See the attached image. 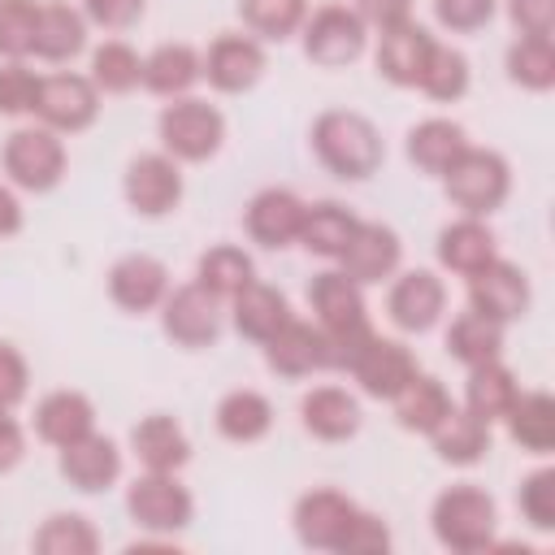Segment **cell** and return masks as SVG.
<instances>
[{
  "label": "cell",
  "instance_id": "ffe728a7",
  "mask_svg": "<svg viewBox=\"0 0 555 555\" xmlns=\"http://www.w3.org/2000/svg\"><path fill=\"white\" fill-rule=\"evenodd\" d=\"M347 373L360 382V390H364L369 399H395L421 369H416V356H412L399 338H382V334H373L369 347L351 360Z\"/></svg>",
  "mask_w": 555,
  "mask_h": 555
},
{
  "label": "cell",
  "instance_id": "d4e9b609",
  "mask_svg": "<svg viewBox=\"0 0 555 555\" xmlns=\"http://www.w3.org/2000/svg\"><path fill=\"white\" fill-rule=\"evenodd\" d=\"M291 317H295V312H291V299H286L278 286L256 282V278L230 299V321H234V330H238L243 338H251V343H269Z\"/></svg>",
  "mask_w": 555,
  "mask_h": 555
},
{
  "label": "cell",
  "instance_id": "f1b7e54d",
  "mask_svg": "<svg viewBox=\"0 0 555 555\" xmlns=\"http://www.w3.org/2000/svg\"><path fill=\"white\" fill-rule=\"evenodd\" d=\"M199 78H204V56L191 43H160L143 56V87L160 100L191 95Z\"/></svg>",
  "mask_w": 555,
  "mask_h": 555
},
{
  "label": "cell",
  "instance_id": "bcb514c9",
  "mask_svg": "<svg viewBox=\"0 0 555 555\" xmlns=\"http://www.w3.org/2000/svg\"><path fill=\"white\" fill-rule=\"evenodd\" d=\"M35 95H39V74L26 61H4L0 65V117L35 113Z\"/></svg>",
  "mask_w": 555,
  "mask_h": 555
},
{
  "label": "cell",
  "instance_id": "603a6c76",
  "mask_svg": "<svg viewBox=\"0 0 555 555\" xmlns=\"http://www.w3.org/2000/svg\"><path fill=\"white\" fill-rule=\"evenodd\" d=\"M299 421L312 438L321 442H347L360 434V399L347 395L343 386H312L304 399H299Z\"/></svg>",
  "mask_w": 555,
  "mask_h": 555
},
{
  "label": "cell",
  "instance_id": "5bb4252c",
  "mask_svg": "<svg viewBox=\"0 0 555 555\" xmlns=\"http://www.w3.org/2000/svg\"><path fill=\"white\" fill-rule=\"evenodd\" d=\"M464 282H468V308L481 312V317H490V321H503L507 325V321H520L529 312L533 291H529L525 269L512 264V260H499L494 256L486 269L468 273Z\"/></svg>",
  "mask_w": 555,
  "mask_h": 555
},
{
  "label": "cell",
  "instance_id": "7402d4cb",
  "mask_svg": "<svg viewBox=\"0 0 555 555\" xmlns=\"http://www.w3.org/2000/svg\"><path fill=\"white\" fill-rule=\"evenodd\" d=\"M56 468H61V477L74 490L100 494V490H108L121 477V447L113 438H104V434L91 429L87 438H78V442H69V447L56 451Z\"/></svg>",
  "mask_w": 555,
  "mask_h": 555
},
{
  "label": "cell",
  "instance_id": "f35d334b",
  "mask_svg": "<svg viewBox=\"0 0 555 555\" xmlns=\"http://www.w3.org/2000/svg\"><path fill=\"white\" fill-rule=\"evenodd\" d=\"M100 95H126L134 87H143V56L126 43V39H104L91 52V74H87Z\"/></svg>",
  "mask_w": 555,
  "mask_h": 555
},
{
  "label": "cell",
  "instance_id": "8992f818",
  "mask_svg": "<svg viewBox=\"0 0 555 555\" xmlns=\"http://www.w3.org/2000/svg\"><path fill=\"white\" fill-rule=\"evenodd\" d=\"M0 160H4L9 182L22 186V191H35V195L52 191V186L65 178V165H69L61 134L48 130V126H39V121H35V126H17V130L4 139Z\"/></svg>",
  "mask_w": 555,
  "mask_h": 555
},
{
  "label": "cell",
  "instance_id": "e0dca14e",
  "mask_svg": "<svg viewBox=\"0 0 555 555\" xmlns=\"http://www.w3.org/2000/svg\"><path fill=\"white\" fill-rule=\"evenodd\" d=\"M399 264H403V243H399V234H395L390 225H382V221H360L356 234H351V243H347L343 256H338V269H343L351 282H360V286L390 282V278L399 273Z\"/></svg>",
  "mask_w": 555,
  "mask_h": 555
},
{
  "label": "cell",
  "instance_id": "e575fe53",
  "mask_svg": "<svg viewBox=\"0 0 555 555\" xmlns=\"http://www.w3.org/2000/svg\"><path fill=\"white\" fill-rule=\"evenodd\" d=\"M516 395H520V382H516V373H512L503 360H486V364H473V369H468L464 408H468L473 416H481L486 425L503 421V412L512 408Z\"/></svg>",
  "mask_w": 555,
  "mask_h": 555
},
{
  "label": "cell",
  "instance_id": "b9f144b4",
  "mask_svg": "<svg viewBox=\"0 0 555 555\" xmlns=\"http://www.w3.org/2000/svg\"><path fill=\"white\" fill-rule=\"evenodd\" d=\"M507 78L525 91H551L555 87V43H551V35H520L507 48Z\"/></svg>",
  "mask_w": 555,
  "mask_h": 555
},
{
  "label": "cell",
  "instance_id": "7dc6e473",
  "mask_svg": "<svg viewBox=\"0 0 555 555\" xmlns=\"http://www.w3.org/2000/svg\"><path fill=\"white\" fill-rule=\"evenodd\" d=\"M386 551H390V525L377 512L360 507L338 542V555H386Z\"/></svg>",
  "mask_w": 555,
  "mask_h": 555
},
{
  "label": "cell",
  "instance_id": "2e32d148",
  "mask_svg": "<svg viewBox=\"0 0 555 555\" xmlns=\"http://www.w3.org/2000/svg\"><path fill=\"white\" fill-rule=\"evenodd\" d=\"M264 347V364L278 373V377H312V373H325L334 369V356H330V338L317 321H299L291 317Z\"/></svg>",
  "mask_w": 555,
  "mask_h": 555
},
{
  "label": "cell",
  "instance_id": "d590c367",
  "mask_svg": "<svg viewBox=\"0 0 555 555\" xmlns=\"http://www.w3.org/2000/svg\"><path fill=\"white\" fill-rule=\"evenodd\" d=\"M395 421L403 425V429H412V434H434L438 429V421L455 408V399L447 395V386L438 382V377H429V373H416L395 399Z\"/></svg>",
  "mask_w": 555,
  "mask_h": 555
},
{
  "label": "cell",
  "instance_id": "5b68a950",
  "mask_svg": "<svg viewBox=\"0 0 555 555\" xmlns=\"http://www.w3.org/2000/svg\"><path fill=\"white\" fill-rule=\"evenodd\" d=\"M442 191L460 208V217H490L494 208H503V199L512 191V169L494 147H473L468 143L447 165Z\"/></svg>",
  "mask_w": 555,
  "mask_h": 555
},
{
  "label": "cell",
  "instance_id": "74e56055",
  "mask_svg": "<svg viewBox=\"0 0 555 555\" xmlns=\"http://www.w3.org/2000/svg\"><path fill=\"white\" fill-rule=\"evenodd\" d=\"M251 278H256V260L234 243H217L195 260V282L204 291H212L221 304H230Z\"/></svg>",
  "mask_w": 555,
  "mask_h": 555
},
{
  "label": "cell",
  "instance_id": "1f68e13d",
  "mask_svg": "<svg viewBox=\"0 0 555 555\" xmlns=\"http://www.w3.org/2000/svg\"><path fill=\"white\" fill-rule=\"evenodd\" d=\"M503 425L516 447H525L529 455H546L555 447V399L546 390H520L503 412Z\"/></svg>",
  "mask_w": 555,
  "mask_h": 555
},
{
  "label": "cell",
  "instance_id": "277c9868",
  "mask_svg": "<svg viewBox=\"0 0 555 555\" xmlns=\"http://www.w3.org/2000/svg\"><path fill=\"white\" fill-rule=\"evenodd\" d=\"M156 134H160V152H169L178 165H204L225 143V117L217 104L199 95H178L160 108Z\"/></svg>",
  "mask_w": 555,
  "mask_h": 555
},
{
  "label": "cell",
  "instance_id": "6da1fadb",
  "mask_svg": "<svg viewBox=\"0 0 555 555\" xmlns=\"http://www.w3.org/2000/svg\"><path fill=\"white\" fill-rule=\"evenodd\" d=\"M308 308H312V321L325 330L330 338V356H334V369H351V360L369 347V338L377 334L369 325V304H364V286L351 282L343 269H325L308 282Z\"/></svg>",
  "mask_w": 555,
  "mask_h": 555
},
{
  "label": "cell",
  "instance_id": "11a10c76",
  "mask_svg": "<svg viewBox=\"0 0 555 555\" xmlns=\"http://www.w3.org/2000/svg\"><path fill=\"white\" fill-rule=\"evenodd\" d=\"M17 230H22V199L9 182H0V238H9Z\"/></svg>",
  "mask_w": 555,
  "mask_h": 555
},
{
  "label": "cell",
  "instance_id": "ba28073f",
  "mask_svg": "<svg viewBox=\"0 0 555 555\" xmlns=\"http://www.w3.org/2000/svg\"><path fill=\"white\" fill-rule=\"evenodd\" d=\"M126 512L147 533H178L195 520V499L178 473H147L126 486Z\"/></svg>",
  "mask_w": 555,
  "mask_h": 555
},
{
  "label": "cell",
  "instance_id": "c3c4849f",
  "mask_svg": "<svg viewBox=\"0 0 555 555\" xmlns=\"http://www.w3.org/2000/svg\"><path fill=\"white\" fill-rule=\"evenodd\" d=\"M494 9H499V0H434V17L451 35H473V30L490 26Z\"/></svg>",
  "mask_w": 555,
  "mask_h": 555
},
{
  "label": "cell",
  "instance_id": "7c38bea8",
  "mask_svg": "<svg viewBox=\"0 0 555 555\" xmlns=\"http://www.w3.org/2000/svg\"><path fill=\"white\" fill-rule=\"evenodd\" d=\"M447 312V286L434 269H403L390 282L386 317L403 334H429Z\"/></svg>",
  "mask_w": 555,
  "mask_h": 555
},
{
  "label": "cell",
  "instance_id": "9a60e30c",
  "mask_svg": "<svg viewBox=\"0 0 555 555\" xmlns=\"http://www.w3.org/2000/svg\"><path fill=\"white\" fill-rule=\"evenodd\" d=\"M264 43L251 35H217L204 52V78L221 95H243L264 78Z\"/></svg>",
  "mask_w": 555,
  "mask_h": 555
},
{
  "label": "cell",
  "instance_id": "44dd1931",
  "mask_svg": "<svg viewBox=\"0 0 555 555\" xmlns=\"http://www.w3.org/2000/svg\"><path fill=\"white\" fill-rule=\"evenodd\" d=\"M434 35L421 26V22H395L386 30H377V74L395 87H416L421 74H425V61L434 52Z\"/></svg>",
  "mask_w": 555,
  "mask_h": 555
},
{
  "label": "cell",
  "instance_id": "3957f363",
  "mask_svg": "<svg viewBox=\"0 0 555 555\" xmlns=\"http://www.w3.org/2000/svg\"><path fill=\"white\" fill-rule=\"evenodd\" d=\"M429 525H434V538H438L447 551L477 555V551H490V542H494L499 507H494V499H490L481 486L460 481V486H447V490L434 499Z\"/></svg>",
  "mask_w": 555,
  "mask_h": 555
},
{
  "label": "cell",
  "instance_id": "4fadbf2b",
  "mask_svg": "<svg viewBox=\"0 0 555 555\" xmlns=\"http://www.w3.org/2000/svg\"><path fill=\"white\" fill-rule=\"evenodd\" d=\"M360 503L343 490H308L295 499V512H291V525H295V538L308 546V551H334L338 555V542L347 533V525L356 520Z\"/></svg>",
  "mask_w": 555,
  "mask_h": 555
},
{
  "label": "cell",
  "instance_id": "484cf974",
  "mask_svg": "<svg viewBox=\"0 0 555 555\" xmlns=\"http://www.w3.org/2000/svg\"><path fill=\"white\" fill-rule=\"evenodd\" d=\"M91 429H95V403L82 390H52L35 408V434L56 451L87 438Z\"/></svg>",
  "mask_w": 555,
  "mask_h": 555
},
{
  "label": "cell",
  "instance_id": "60d3db41",
  "mask_svg": "<svg viewBox=\"0 0 555 555\" xmlns=\"http://www.w3.org/2000/svg\"><path fill=\"white\" fill-rule=\"evenodd\" d=\"M238 17L251 30V39L282 43V39L299 35V26L308 17V0H238Z\"/></svg>",
  "mask_w": 555,
  "mask_h": 555
},
{
  "label": "cell",
  "instance_id": "4dcf8cb0",
  "mask_svg": "<svg viewBox=\"0 0 555 555\" xmlns=\"http://www.w3.org/2000/svg\"><path fill=\"white\" fill-rule=\"evenodd\" d=\"M408 160L421 169V173H447V165L468 147V134H464V126L460 121H451V117H425V121H416L412 130H408Z\"/></svg>",
  "mask_w": 555,
  "mask_h": 555
},
{
  "label": "cell",
  "instance_id": "f5cc1de1",
  "mask_svg": "<svg viewBox=\"0 0 555 555\" xmlns=\"http://www.w3.org/2000/svg\"><path fill=\"white\" fill-rule=\"evenodd\" d=\"M351 9L360 13L364 26H377V30H386V26L412 17V0H356Z\"/></svg>",
  "mask_w": 555,
  "mask_h": 555
},
{
  "label": "cell",
  "instance_id": "83f0119b",
  "mask_svg": "<svg viewBox=\"0 0 555 555\" xmlns=\"http://www.w3.org/2000/svg\"><path fill=\"white\" fill-rule=\"evenodd\" d=\"M494 256H499V247H494V230L486 225V217H460L438 230V260L455 278L486 269Z\"/></svg>",
  "mask_w": 555,
  "mask_h": 555
},
{
  "label": "cell",
  "instance_id": "8fae6325",
  "mask_svg": "<svg viewBox=\"0 0 555 555\" xmlns=\"http://www.w3.org/2000/svg\"><path fill=\"white\" fill-rule=\"evenodd\" d=\"M121 195L139 217H169L182 204V169L169 152H143L121 173Z\"/></svg>",
  "mask_w": 555,
  "mask_h": 555
},
{
  "label": "cell",
  "instance_id": "8d00e7d4",
  "mask_svg": "<svg viewBox=\"0 0 555 555\" xmlns=\"http://www.w3.org/2000/svg\"><path fill=\"white\" fill-rule=\"evenodd\" d=\"M447 351H451V360H460L464 369L486 364V360H499V356H503V321H490V317L464 308V312L451 317V325H447Z\"/></svg>",
  "mask_w": 555,
  "mask_h": 555
},
{
  "label": "cell",
  "instance_id": "816d5d0a",
  "mask_svg": "<svg viewBox=\"0 0 555 555\" xmlns=\"http://www.w3.org/2000/svg\"><path fill=\"white\" fill-rule=\"evenodd\" d=\"M507 17L520 35H551L555 30V0H507Z\"/></svg>",
  "mask_w": 555,
  "mask_h": 555
},
{
  "label": "cell",
  "instance_id": "d6a6232c",
  "mask_svg": "<svg viewBox=\"0 0 555 555\" xmlns=\"http://www.w3.org/2000/svg\"><path fill=\"white\" fill-rule=\"evenodd\" d=\"M356 225H360V217H356L351 208H343V204H334V199H321V204H308L295 243H299L304 251L321 256V260H338L343 247L351 243Z\"/></svg>",
  "mask_w": 555,
  "mask_h": 555
},
{
  "label": "cell",
  "instance_id": "f907efd6",
  "mask_svg": "<svg viewBox=\"0 0 555 555\" xmlns=\"http://www.w3.org/2000/svg\"><path fill=\"white\" fill-rule=\"evenodd\" d=\"M147 0H82V17L104 30H130L143 17Z\"/></svg>",
  "mask_w": 555,
  "mask_h": 555
},
{
  "label": "cell",
  "instance_id": "52a82bcc",
  "mask_svg": "<svg viewBox=\"0 0 555 555\" xmlns=\"http://www.w3.org/2000/svg\"><path fill=\"white\" fill-rule=\"evenodd\" d=\"M299 39H304V56L312 65L343 69V65L360 61V52L369 43V26L347 4H321V9H308L304 26H299Z\"/></svg>",
  "mask_w": 555,
  "mask_h": 555
},
{
  "label": "cell",
  "instance_id": "30bf717a",
  "mask_svg": "<svg viewBox=\"0 0 555 555\" xmlns=\"http://www.w3.org/2000/svg\"><path fill=\"white\" fill-rule=\"evenodd\" d=\"M160 330L165 338H173L186 351H204L217 343L221 334V299L212 291H204L199 282L186 286H169L165 304H160Z\"/></svg>",
  "mask_w": 555,
  "mask_h": 555
},
{
  "label": "cell",
  "instance_id": "9c48e42d",
  "mask_svg": "<svg viewBox=\"0 0 555 555\" xmlns=\"http://www.w3.org/2000/svg\"><path fill=\"white\" fill-rule=\"evenodd\" d=\"M30 117L56 134H78L100 117V87L87 74H43Z\"/></svg>",
  "mask_w": 555,
  "mask_h": 555
},
{
  "label": "cell",
  "instance_id": "d6986e66",
  "mask_svg": "<svg viewBox=\"0 0 555 555\" xmlns=\"http://www.w3.org/2000/svg\"><path fill=\"white\" fill-rule=\"evenodd\" d=\"M304 212L308 204L286 191V186H264L247 199V212H243V225L251 234V243L269 247V251H282L299 238V225H304Z\"/></svg>",
  "mask_w": 555,
  "mask_h": 555
},
{
  "label": "cell",
  "instance_id": "4316f807",
  "mask_svg": "<svg viewBox=\"0 0 555 555\" xmlns=\"http://www.w3.org/2000/svg\"><path fill=\"white\" fill-rule=\"evenodd\" d=\"M87 48V17L82 9L65 0H39V22H35V52L39 61H74Z\"/></svg>",
  "mask_w": 555,
  "mask_h": 555
},
{
  "label": "cell",
  "instance_id": "836d02e7",
  "mask_svg": "<svg viewBox=\"0 0 555 555\" xmlns=\"http://www.w3.org/2000/svg\"><path fill=\"white\" fill-rule=\"evenodd\" d=\"M212 421H217V434H221L225 442L247 447V442H260V438L273 429V403H269L260 390H247V386H243V390L221 395Z\"/></svg>",
  "mask_w": 555,
  "mask_h": 555
},
{
  "label": "cell",
  "instance_id": "f546056e",
  "mask_svg": "<svg viewBox=\"0 0 555 555\" xmlns=\"http://www.w3.org/2000/svg\"><path fill=\"white\" fill-rule=\"evenodd\" d=\"M434 451L442 464H455V468H468V464H481L490 455V425L481 416H473L468 408H451L438 429L429 434Z\"/></svg>",
  "mask_w": 555,
  "mask_h": 555
},
{
  "label": "cell",
  "instance_id": "681fc988",
  "mask_svg": "<svg viewBox=\"0 0 555 555\" xmlns=\"http://www.w3.org/2000/svg\"><path fill=\"white\" fill-rule=\"evenodd\" d=\"M30 390V369H26V356L9 343H0V408L13 412Z\"/></svg>",
  "mask_w": 555,
  "mask_h": 555
},
{
  "label": "cell",
  "instance_id": "ab89813d",
  "mask_svg": "<svg viewBox=\"0 0 555 555\" xmlns=\"http://www.w3.org/2000/svg\"><path fill=\"white\" fill-rule=\"evenodd\" d=\"M30 546L39 555H95L100 551V529L82 512H52L35 529Z\"/></svg>",
  "mask_w": 555,
  "mask_h": 555
},
{
  "label": "cell",
  "instance_id": "db71d44e",
  "mask_svg": "<svg viewBox=\"0 0 555 555\" xmlns=\"http://www.w3.org/2000/svg\"><path fill=\"white\" fill-rule=\"evenodd\" d=\"M22 455H26V434H22V425L0 408V473L17 468Z\"/></svg>",
  "mask_w": 555,
  "mask_h": 555
},
{
  "label": "cell",
  "instance_id": "cb8c5ba5",
  "mask_svg": "<svg viewBox=\"0 0 555 555\" xmlns=\"http://www.w3.org/2000/svg\"><path fill=\"white\" fill-rule=\"evenodd\" d=\"M130 451L147 473H178L191 460V438L173 416L152 412L130 429Z\"/></svg>",
  "mask_w": 555,
  "mask_h": 555
},
{
  "label": "cell",
  "instance_id": "f6af8a7d",
  "mask_svg": "<svg viewBox=\"0 0 555 555\" xmlns=\"http://www.w3.org/2000/svg\"><path fill=\"white\" fill-rule=\"evenodd\" d=\"M516 507L529 529L551 533L555 529V468H533L516 490Z\"/></svg>",
  "mask_w": 555,
  "mask_h": 555
},
{
  "label": "cell",
  "instance_id": "7bdbcfd3",
  "mask_svg": "<svg viewBox=\"0 0 555 555\" xmlns=\"http://www.w3.org/2000/svg\"><path fill=\"white\" fill-rule=\"evenodd\" d=\"M416 91H425V95L438 100V104L460 100V95L468 91V56H464L460 48H451V43H434V52H429V61H425V74H421Z\"/></svg>",
  "mask_w": 555,
  "mask_h": 555
},
{
  "label": "cell",
  "instance_id": "ac0fdd59",
  "mask_svg": "<svg viewBox=\"0 0 555 555\" xmlns=\"http://www.w3.org/2000/svg\"><path fill=\"white\" fill-rule=\"evenodd\" d=\"M169 295V269L165 260L147 256V251H130L121 260H113L108 269V299L121 308V312H156Z\"/></svg>",
  "mask_w": 555,
  "mask_h": 555
},
{
  "label": "cell",
  "instance_id": "ee69618b",
  "mask_svg": "<svg viewBox=\"0 0 555 555\" xmlns=\"http://www.w3.org/2000/svg\"><path fill=\"white\" fill-rule=\"evenodd\" d=\"M35 22L39 0H0V56L26 61L35 52Z\"/></svg>",
  "mask_w": 555,
  "mask_h": 555
},
{
  "label": "cell",
  "instance_id": "7a4b0ae2",
  "mask_svg": "<svg viewBox=\"0 0 555 555\" xmlns=\"http://www.w3.org/2000/svg\"><path fill=\"white\" fill-rule=\"evenodd\" d=\"M312 152L317 160L343 178V182H364L382 169L386 160V143H382V130L356 113V108H325L317 121H312Z\"/></svg>",
  "mask_w": 555,
  "mask_h": 555
}]
</instances>
